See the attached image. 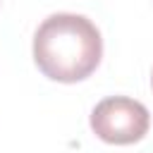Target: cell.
<instances>
[{
	"instance_id": "1",
	"label": "cell",
	"mask_w": 153,
	"mask_h": 153,
	"mask_svg": "<svg viewBox=\"0 0 153 153\" xmlns=\"http://www.w3.org/2000/svg\"><path fill=\"white\" fill-rule=\"evenodd\" d=\"M103 57V38L84 14L57 12L43 19L33 36V60L38 69L62 84L86 79Z\"/></svg>"
},
{
	"instance_id": "2",
	"label": "cell",
	"mask_w": 153,
	"mask_h": 153,
	"mask_svg": "<svg viewBox=\"0 0 153 153\" xmlns=\"http://www.w3.org/2000/svg\"><path fill=\"white\" fill-rule=\"evenodd\" d=\"M148 127H151V115L146 105L127 96L103 98L91 112V129L105 143H115V146L136 143L146 136Z\"/></svg>"
},
{
	"instance_id": "3",
	"label": "cell",
	"mask_w": 153,
	"mask_h": 153,
	"mask_svg": "<svg viewBox=\"0 0 153 153\" xmlns=\"http://www.w3.org/2000/svg\"><path fill=\"white\" fill-rule=\"evenodd\" d=\"M151 84H153V76H151Z\"/></svg>"
}]
</instances>
